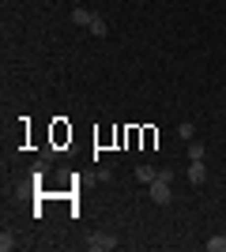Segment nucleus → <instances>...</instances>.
<instances>
[{
  "mask_svg": "<svg viewBox=\"0 0 226 252\" xmlns=\"http://www.w3.org/2000/svg\"><path fill=\"white\" fill-rule=\"evenodd\" d=\"M151 192V203H159V207H166V203H173V189H170V177H155L147 185Z\"/></svg>",
  "mask_w": 226,
  "mask_h": 252,
  "instance_id": "nucleus-1",
  "label": "nucleus"
},
{
  "mask_svg": "<svg viewBox=\"0 0 226 252\" xmlns=\"http://www.w3.org/2000/svg\"><path fill=\"white\" fill-rule=\"evenodd\" d=\"M87 249L91 252H109V249H117V237H113V233H95V237H87Z\"/></svg>",
  "mask_w": 226,
  "mask_h": 252,
  "instance_id": "nucleus-2",
  "label": "nucleus"
},
{
  "mask_svg": "<svg viewBox=\"0 0 226 252\" xmlns=\"http://www.w3.org/2000/svg\"><path fill=\"white\" fill-rule=\"evenodd\" d=\"M207 173H204V162H189V185H204Z\"/></svg>",
  "mask_w": 226,
  "mask_h": 252,
  "instance_id": "nucleus-3",
  "label": "nucleus"
},
{
  "mask_svg": "<svg viewBox=\"0 0 226 252\" xmlns=\"http://www.w3.org/2000/svg\"><path fill=\"white\" fill-rule=\"evenodd\" d=\"M87 31L95 34V38H106V34H109V27H106V19H102V15H95V19H91V27H87Z\"/></svg>",
  "mask_w": 226,
  "mask_h": 252,
  "instance_id": "nucleus-4",
  "label": "nucleus"
},
{
  "mask_svg": "<svg viewBox=\"0 0 226 252\" xmlns=\"http://www.w3.org/2000/svg\"><path fill=\"white\" fill-rule=\"evenodd\" d=\"M136 181H143V185H151V181L159 177V169H151V166H136V173H132Z\"/></svg>",
  "mask_w": 226,
  "mask_h": 252,
  "instance_id": "nucleus-5",
  "label": "nucleus"
},
{
  "mask_svg": "<svg viewBox=\"0 0 226 252\" xmlns=\"http://www.w3.org/2000/svg\"><path fill=\"white\" fill-rule=\"evenodd\" d=\"M91 19H95V15H91L87 8H75L72 11V23H75V27H91Z\"/></svg>",
  "mask_w": 226,
  "mask_h": 252,
  "instance_id": "nucleus-6",
  "label": "nucleus"
},
{
  "mask_svg": "<svg viewBox=\"0 0 226 252\" xmlns=\"http://www.w3.org/2000/svg\"><path fill=\"white\" fill-rule=\"evenodd\" d=\"M204 155H207L204 143H189V162H204Z\"/></svg>",
  "mask_w": 226,
  "mask_h": 252,
  "instance_id": "nucleus-7",
  "label": "nucleus"
},
{
  "mask_svg": "<svg viewBox=\"0 0 226 252\" xmlns=\"http://www.w3.org/2000/svg\"><path fill=\"white\" fill-rule=\"evenodd\" d=\"M11 249H15V237L4 230V233H0V252H11Z\"/></svg>",
  "mask_w": 226,
  "mask_h": 252,
  "instance_id": "nucleus-8",
  "label": "nucleus"
},
{
  "mask_svg": "<svg viewBox=\"0 0 226 252\" xmlns=\"http://www.w3.org/2000/svg\"><path fill=\"white\" fill-rule=\"evenodd\" d=\"M207 252H226V237H211V241H207Z\"/></svg>",
  "mask_w": 226,
  "mask_h": 252,
  "instance_id": "nucleus-9",
  "label": "nucleus"
},
{
  "mask_svg": "<svg viewBox=\"0 0 226 252\" xmlns=\"http://www.w3.org/2000/svg\"><path fill=\"white\" fill-rule=\"evenodd\" d=\"M193 132H196V128H193V121H185V125H177V136H181V139H193Z\"/></svg>",
  "mask_w": 226,
  "mask_h": 252,
  "instance_id": "nucleus-10",
  "label": "nucleus"
}]
</instances>
